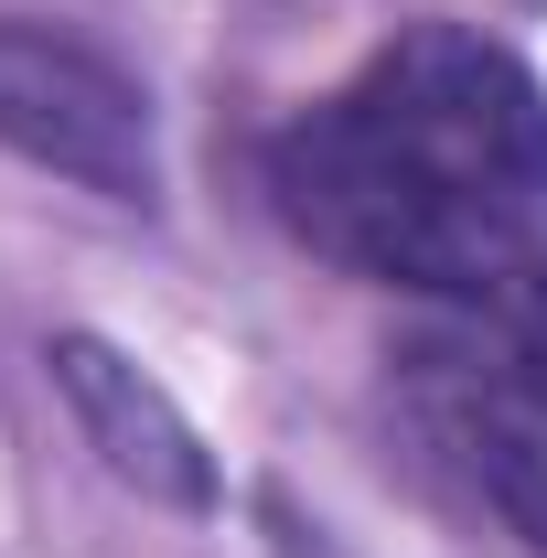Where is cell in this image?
Wrapping results in <instances>:
<instances>
[{
	"mask_svg": "<svg viewBox=\"0 0 547 558\" xmlns=\"http://www.w3.org/2000/svg\"><path fill=\"white\" fill-rule=\"evenodd\" d=\"M279 226L451 312L547 290V86L494 33L418 22L269 140Z\"/></svg>",
	"mask_w": 547,
	"mask_h": 558,
	"instance_id": "6da1fadb",
	"label": "cell"
},
{
	"mask_svg": "<svg viewBox=\"0 0 547 558\" xmlns=\"http://www.w3.org/2000/svg\"><path fill=\"white\" fill-rule=\"evenodd\" d=\"M409 409L440 440V462L547 558V387L515 344V323L473 312V333L409 354Z\"/></svg>",
	"mask_w": 547,
	"mask_h": 558,
	"instance_id": "7a4b0ae2",
	"label": "cell"
},
{
	"mask_svg": "<svg viewBox=\"0 0 547 558\" xmlns=\"http://www.w3.org/2000/svg\"><path fill=\"white\" fill-rule=\"evenodd\" d=\"M0 140L86 194H108V205H150V183H161L150 97L97 44L44 33V22H0Z\"/></svg>",
	"mask_w": 547,
	"mask_h": 558,
	"instance_id": "3957f363",
	"label": "cell"
},
{
	"mask_svg": "<svg viewBox=\"0 0 547 558\" xmlns=\"http://www.w3.org/2000/svg\"><path fill=\"white\" fill-rule=\"evenodd\" d=\"M54 376H65V398H75V418H86V440H97V451H108L139 494H172V505H205V494H215L194 418L172 409V398L139 376L130 354H108L97 333H65V344H54Z\"/></svg>",
	"mask_w": 547,
	"mask_h": 558,
	"instance_id": "277c9868",
	"label": "cell"
}]
</instances>
